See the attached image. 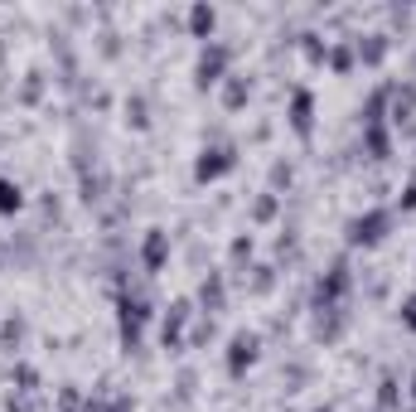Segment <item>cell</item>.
I'll list each match as a JSON object with an SVG mask.
<instances>
[{
	"label": "cell",
	"instance_id": "6da1fadb",
	"mask_svg": "<svg viewBox=\"0 0 416 412\" xmlns=\"http://www.w3.org/2000/svg\"><path fill=\"white\" fill-rule=\"evenodd\" d=\"M383 228H387V213H368V218L353 223V243H378Z\"/></svg>",
	"mask_w": 416,
	"mask_h": 412
},
{
	"label": "cell",
	"instance_id": "7a4b0ae2",
	"mask_svg": "<svg viewBox=\"0 0 416 412\" xmlns=\"http://www.w3.org/2000/svg\"><path fill=\"white\" fill-rule=\"evenodd\" d=\"M223 63H227V54L223 49H204V59H199V83H218V73H223Z\"/></svg>",
	"mask_w": 416,
	"mask_h": 412
},
{
	"label": "cell",
	"instance_id": "3957f363",
	"mask_svg": "<svg viewBox=\"0 0 416 412\" xmlns=\"http://www.w3.org/2000/svg\"><path fill=\"white\" fill-rule=\"evenodd\" d=\"M232 165V155L227 151H204V160H199V180H213V175H223Z\"/></svg>",
	"mask_w": 416,
	"mask_h": 412
},
{
	"label": "cell",
	"instance_id": "277c9868",
	"mask_svg": "<svg viewBox=\"0 0 416 412\" xmlns=\"http://www.w3.org/2000/svg\"><path fill=\"white\" fill-rule=\"evenodd\" d=\"M257 359V339L252 335H237L232 339V369H242V364H252Z\"/></svg>",
	"mask_w": 416,
	"mask_h": 412
},
{
	"label": "cell",
	"instance_id": "5b68a950",
	"mask_svg": "<svg viewBox=\"0 0 416 412\" xmlns=\"http://www.w3.org/2000/svg\"><path fill=\"white\" fill-rule=\"evenodd\" d=\"M165 252H170L165 233H150V238H145V262H150V267H160V262H165Z\"/></svg>",
	"mask_w": 416,
	"mask_h": 412
},
{
	"label": "cell",
	"instance_id": "8992f818",
	"mask_svg": "<svg viewBox=\"0 0 416 412\" xmlns=\"http://www.w3.org/2000/svg\"><path fill=\"white\" fill-rule=\"evenodd\" d=\"M189 29H194V34H208V29H213V10H208V5H194V10H189Z\"/></svg>",
	"mask_w": 416,
	"mask_h": 412
},
{
	"label": "cell",
	"instance_id": "52a82bcc",
	"mask_svg": "<svg viewBox=\"0 0 416 412\" xmlns=\"http://www.w3.org/2000/svg\"><path fill=\"white\" fill-rule=\"evenodd\" d=\"M15 208H19V190L10 180H0V213H15Z\"/></svg>",
	"mask_w": 416,
	"mask_h": 412
},
{
	"label": "cell",
	"instance_id": "ba28073f",
	"mask_svg": "<svg viewBox=\"0 0 416 412\" xmlns=\"http://www.w3.org/2000/svg\"><path fill=\"white\" fill-rule=\"evenodd\" d=\"M296 126L310 131V93H296Z\"/></svg>",
	"mask_w": 416,
	"mask_h": 412
},
{
	"label": "cell",
	"instance_id": "9c48e42d",
	"mask_svg": "<svg viewBox=\"0 0 416 412\" xmlns=\"http://www.w3.org/2000/svg\"><path fill=\"white\" fill-rule=\"evenodd\" d=\"M407 325H412V330H416V296H412V301H407Z\"/></svg>",
	"mask_w": 416,
	"mask_h": 412
},
{
	"label": "cell",
	"instance_id": "30bf717a",
	"mask_svg": "<svg viewBox=\"0 0 416 412\" xmlns=\"http://www.w3.org/2000/svg\"><path fill=\"white\" fill-rule=\"evenodd\" d=\"M402 204H416V185H412V190H407V199H402Z\"/></svg>",
	"mask_w": 416,
	"mask_h": 412
}]
</instances>
